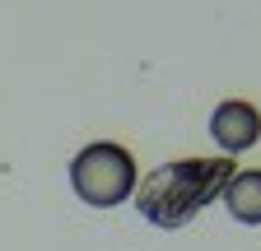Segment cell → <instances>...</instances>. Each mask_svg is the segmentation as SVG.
<instances>
[{"instance_id": "cell-1", "label": "cell", "mask_w": 261, "mask_h": 251, "mask_svg": "<svg viewBox=\"0 0 261 251\" xmlns=\"http://www.w3.org/2000/svg\"><path fill=\"white\" fill-rule=\"evenodd\" d=\"M233 159L210 153V159H173L149 168L136 186V209L154 228H187L210 200L224 196V186L233 181Z\"/></svg>"}, {"instance_id": "cell-2", "label": "cell", "mask_w": 261, "mask_h": 251, "mask_svg": "<svg viewBox=\"0 0 261 251\" xmlns=\"http://www.w3.org/2000/svg\"><path fill=\"white\" fill-rule=\"evenodd\" d=\"M136 186H140L136 159L117 140H93L70 159V191L93 209H117L121 200L136 196Z\"/></svg>"}, {"instance_id": "cell-3", "label": "cell", "mask_w": 261, "mask_h": 251, "mask_svg": "<svg viewBox=\"0 0 261 251\" xmlns=\"http://www.w3.org/2000/svg\"><path fill=\"white\" fill-rule=\"evenodd\" d=\"M210 140L219 144L224 159L247 153V149L261 140V107L247 103V98H224V103L210 112Z\"/></svg>"}, {"instance_id": "cell-4", "label": "cell", "mask_w": 261, "mask_h": 251, "mask_svg": "<svg viewBox=\"0 0 261 251\" xmlns=\"http://www.w3.org/2000/svg\"><path fill=\"white\" fill-rule=\"evenodd\" d=\"M224 209L247 228H261V168H238L224 186Z\"/></svg>"}]
</instances>
